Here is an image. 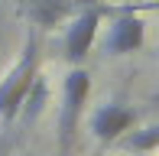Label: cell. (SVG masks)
Returning <instances> with one entry per match:
<instances>
[{"mask_svg": "<svg viewBox=\"0 0 159 156\" xmlns=\"http://www.w3.org/2000/svg\"><path fill=\"white\" fill-rule=\"evenodd\" d=\"M36 75H39V39L30 36L23 46V55L0 81V120H13L20 114L23 98L30 91V85L36 81Z\"/></svg>", "mask_w": 159, "mask_h": 156, "instance_id": "obj_1", "label": "cell"}, {"mask_svg": "<svg viewBox=\"0 0 159 156\" xmlns=\"http://www.w3.org/2000/svg\"><path fill=\"white\" fill-rule=\"evenodd\" d=\"M91 94V75L84 68H71L65 75V85H62V111H59V143H62V153H68L71 140H75V130H78V120H81V108Z\"/></svg>", "mask_w": 159, "mask_h": 156, "instance_id": "obj_2", "label": "cell"}, {"mask_svg": "<svg viewBox=\"0 0 159 156\" xmlns=\"http://www.w3.org/2000/svg\"><path fill=\"white\" fill-rule=\"evenodd\" d=\"M101 16H104V7H88V10H81L68 23L65 39H62V49H65V59H68L71 65H81V62L88 59L91 46H94V36H98Z\"/></svg>", "mask_w": 159, "mask_h": 156, "instance_id": "obj_3", "label": "cell"}, {"mask_svg": "<svg viewBox=\"0 0 159 156\" xmlns=\"http://www.w3.org/2000/svg\"><path fill=\"white\" fill-rule=\"evenodd\" d=\"M140 120V111L130 108V104H117V101H107L91 114V133L101 143H114L117 137H124L130 127H136Z\"/></svg>", "mask_w": 159, "mask_h": 156, "instance_id": "obj_4", "label": "cell"}, {"mask_svg": "<svg viewBox=\"0 0 159 156\" xmlns=\"http://www.w3.org/2000/svg\"><path fill=\"white\" fill-rule=\"evenodd\" d=\"M146 42V23L133 13L127 16H117L107 30V39H104V52L107 55H130Z\"/></svg>", "mask_w": 159, "mask_h": 156, "instance_id": "obj_5", "label": "cell"}, {"mask_svg": "<svg viewBox=\"0 0 159 156\" xmlns=\"http://www.w3.org/2000/svg\"><path fill=\"white\" fill-rule=\"evenodd\" d=\"M114 143H120L130 153H153L159 146V124H149V127H143V130L124 133V137H117Z\"/></svg>", "mask_w": 159, "mask_h": 156, "instance_id": "obj_6", "label": "cell"}, {"mask_svg": "<svg viewBox=\"0 0 159 156\" xmlns=\"http://www.w3.org/2000/svg\"><path fill=\"white\" fill-rule=\"evenodd\" d=\"M42 104H46V81L36 75V81L30 85V91H26V98H23L20 114H23L26 120H36V117H39V111H42Z\"/></svg>", "mask_w": 159, "mask_h": 156, "instance_id": "obj_7", "label": "cell"}, {"mask_svg": "<svg viewBox=\"0 0 159 156\" xmlns=\"http://www.w3.org/2000/svg\"><path fill=\"white\" fill-rule=\"evenodd\" d=\"M75 3H81V7H98L101 0H75Z\"/></svg>", "mask_w": 159, "mask_h": 156, "instance_id": "obj_8", "label": "cell"}]
</instances>
